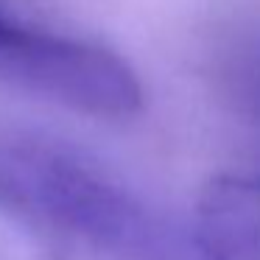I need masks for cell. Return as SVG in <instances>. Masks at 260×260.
<instances>
[{"mask_svg": "<svg viewBox=\"0 0 260 260\" xmlns=\"http://www.w3.org/2000/svg\"><path fill=\"white\" fill-rule=\"evenodd\" d=\"M0 213L59 260H215L196 226L148 207L73 146L0 126Z\"/></svg>", "mask_w": 260, "mask_h": 260, "instance_id": "6da1fadb", "label": "cell"}, {"mask_svg": "<svg viewBox=\"0 0 260 260\" xmlns=\"http://www.w3.org/2000/svg\"><path fill=\"white\" fill-rule=\"evenodd\" d=\"M196 230L215 260H260V174H218L202 187Z\"/></svg>", "mask_w": 260, "mask_h": 260, "instance_id": "3957f363", "label": "cell"}, {"mask_svg": "<svg viewBox=\"0 0 260 260\" xmlns=\"http://www.w3.org/2000/svg\"><path fill=\"white\" fill-rule=\"evenodd\" d=\"M0 81L92 118H132L143 84L115 51L0 14Z\"/></svg>", "mask_w": 260, "mask_h": 260, "instance_id": "7a4b0ae2", "label": "cell"}]
</instances>
